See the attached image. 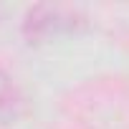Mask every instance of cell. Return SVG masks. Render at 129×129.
<instances>
[{
  "label": "cell",
  "instance_id": "6da1fadb",
  "mask_svg": "<svg viewBox=\"0 0 129 129\" xmlns=\"http://www.w3.org/2000/svg\"><path fill=\"white\" fill-rule=\"evenodd\" d=\"M84 23V18L71 10V8H63V5H36L28 10L25 23H23V33L25 38L33 41H43L58 33H69L76 30Z\"/></svg>",
  "mask_w": 129,
  "mask_h": 129
},
{
  "label": "cell",
  "instance_id": "7a4b0ae2",
  "mask_svg": "<svg viewBox=\"0 0 129 129\" xmlns=\"http://www.w3.org/2000/svg\"><path fill=\"white\" fill-rule=\"evenodd\" d=\"M15 104H18V91L13 81L5 74H0V111H13Z\"/></svg>",
  "mask_w": 129,
  "mask_h": 129
}]
</instances>
